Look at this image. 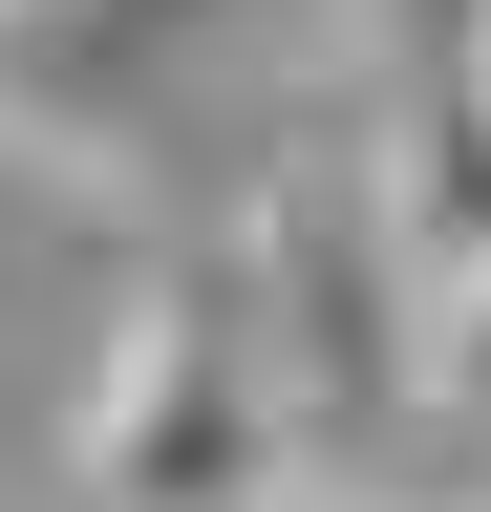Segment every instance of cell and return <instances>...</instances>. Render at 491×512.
Returning <instances> with one entry per match:
<instances>
[{
    "mask_svg": "<svg viewBox=\"0 0 491 512\" xmlns=\"http://www.w3.org/2000/svg\"><path fill=\"white\" fill-rule=\"evenodd\" d=\"M65 470H86V512H278L299 491V406H278L235 278H150L107 320V363L65 406Z\"/></svg>",
    "mask_w": 491,
    "mask_h": 512,
    "instance_id": "1",
    "label": "cell"
},
{
    "mask_svg": "<svg viewBox=\"0 0 491 512\" xmlns=\"http://www.w3.org/2000/svg\"><path fill=\"white\" fill-rule=\"evenodd\" d=\"M235 320H257V363H278V406H299V470H321L342 427L427 406V278L385 256V214H363V150H278L257 171Z\"/></svg>",
    "mask_w": 491,
    "mask_h": 512,
    "instance_id": "2",
    "label": "cell"
},
{
    "mask_svg": "<svg viewBox=\"0 0 491 512\" xmlns=\"http://www.w3.org/2000/svg\"><path fill=\"white\" fill-rule=\"evenodd\" d=\"M427 427H470V448H491V278L427 299Z\"/></svg>",
    "mask_w": 491,
    "mask_h": 512,
    "instance_id": "3",
    "label": "cell"
},
{
    "mask_svg": "<svg viewBox=\"0 0 491 512\" xmlns=\"http://www.w3.org/2000/svg\"><path fill=\"white\" fill-rule=\"evenodd\" d=\"M470 64H491V22H470Z\"/></svg>",
    "mask_w": 491,
    "mask_h": 512,
    "instance_id": "4",
    "label": "cell"
}]
</instances>
